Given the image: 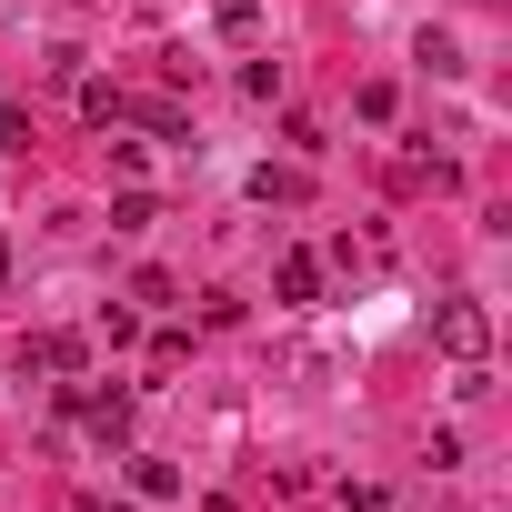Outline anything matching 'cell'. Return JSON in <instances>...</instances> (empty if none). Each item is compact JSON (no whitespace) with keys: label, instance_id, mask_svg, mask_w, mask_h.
Masks as SVG:
<instances>
[{"label":"cell","instance_id":"1","mask_svg":"<svg viewBox=\"0 0 512 512\" xmlns=\"http://www.w3.org/2000/svg\"><path fill=\"white\" fill-rule=\"evenodd\" d=\"M432 342H442V352L472 372V362L492 352V312H482V302H442V312H432Z\"/></svg>","mask_w":512,"mask_h":512},{"label":"cell","instance_id":"2","mask_svg":"<svg viewBox=\"0 0 512 512\" xmlns=\"http://www.w3.org/2000/svg\"><path fill=\"white\" fill-rule=\"evenodd\" d=\"M21 372H61V382H81V372H91V342H81V332H41V342H21Z\"/></svg>","mask_w":512,"mask_h":512},{"label":"cell","instance_id":"3","mask_svg":"<svg viewBox=\"0 0 512 512\" xmlns=\"http://www.w3.org/2000/svg\"><path fill=\"white\" fill-rule=\"evenodd\" d=\"M272 292L302 312V302H322V262H312V251H282V272H272Z\"/></svg>","mask_w":512,"mask_h":512},{"label":"cell","instance_id":"4","mask_svg":"<svg viewBox=\"0 0 512 512\" xmlns=\"http://www.w3.org/2000/svg\"><path fill=\"white\" fill-rule=\"evenodd\" d=\"M131 492H141V502H171V492H181V472H171V462H151V452H141V462H131Z\"/></svg>","mask_w":512,"mask_h":512},{"label":"cell","instance_id":"5","mask_svg":"<svg viewBox=\"0 0 512 512\" xmlns=\"http://www.w3.org/2000/svg\"><path fill=\"white\" fill-rule=\"evenodd\" d=\"M221 41H262V0H221Z\"/></svg>","mask_w":512,"mask_h":512},{"label":"cell","instance_id":"6","mask_svg":"<svg viewBox=\"0 0 512 512\" xmlns=\"http://www.w3.org/2000/svg\"><path fill=\"white\" fill-rule=\"evenodd\" d=\"M111 221H121V231H151V221H161V201H151V191H121V201H111Z\"/></svg>","mask_w":512,"mask_h":512},{"label":"cell","instance_id":"7","mask_svg":"<svg viewBox=\"0 0 512 512\" xmlns=\"http://www.w3.org/2000/svg\"><path fill=\"white\" fill-rule=\"evenodd\" d=\"M0 282H11V241H0Z\"/></svg>","mask_w":512,"mask_h":512}]
</instances>
